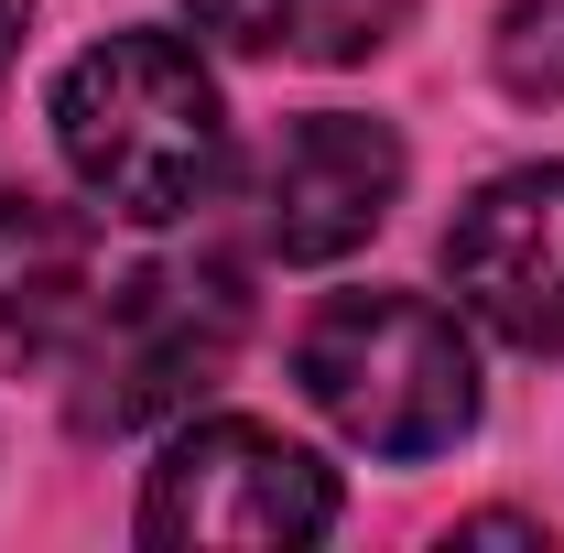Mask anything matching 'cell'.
<instances>
[{
    "label": "cell",
    "instance_id": "obj_2",
    "mask_svg": "<svg viewBox=\"0 0 564 553\" xmlns=\"http://www.w3.org/2000/svg\"><path fill=\"white\" fill-rule=\"evenodd\" d=\"M293 380L348 445L391 467L445 456L478 423V347L434 293H326L293 337Z\"/></svg>",
    "mask_w": 564,
    "mask_h": 553
},
{
    "label": "cell",
    "instance_id": "obj_5",
    "mask_svg": "<svg viewBox=\"0 0 564 553\" xmlns=\"http://www.w3.org/2000/svg\"><path fill=\"white\" fill-rule=\"evenodd\" d=\"M445 272L478 326H499L532 358H564V163L489 174L445 228Z\"/></svg>",
    "mask_w": 564,
    "mask_h": 553
},
{
    "label": "cell",
    "instance_id": "obj_11",
    "mask_svg": "<svg viewBox=\"0 0 564 553\" xmlns=\"http://www.w3.org/2000/svg\"><path fill=\"white\" fill-rule=\"evenodd\" d=\"M22 22H33V0H0V76H11V44H22Z\"/></svg>",
    "mask_w": 564,
    "mask_h": 553
},
{
    "label": "cell",
    "instance_id": "obj_3",
    "mask_svg": "<svg viewBox=\"0 0 564 553\" xmlns=\"http://www.w3.org/2000/svg\"><path fill=\"white\" fill-rule=\"evenodd\" d=\"M250 337V293L217 261H141L131 282H98L76 326V434H152L185 423L217 391V369Z\"/></svg>",
    "mask_w": 564,
    "mask_h": 553
},
{
    "label": "cell",
    "instance_id": "obj_10",
    "mask_svg": "<svg viewBox=\"0 0 564 553\" xmlns=\"http://www.w3.org/2000/svg\"><path fill=\"white\" fill-rule=\"evenodd\" d=\"M456 543H543V521H510V510H478V521H456Z\"/></svg>",
    "mask_w": 564,
    "mask_h": 553
},
{
    "label": "cell",
    "instance_id": "obj_4",
    "mask_svg": "<svg viewBox=\"0 0 564 553\" xmlns=\"http://www.w3.org/2000/svg\"><path fill=\"white\" fill-rule=\"evenodd\" d=\"M337 532V478L272 423H185L141 488V543L163 553H293Z\"/></svg>",
    "mask_w": 564,
    "mask_h": 553
},
{
    "label": "cell",
    "instance_id": "obj_7",
    "mask_svg": "<svg viewBox=\"0 0 564 553\" xmlns=\"http://www.w3.org/2000/svg\"><path fill=\"white\" fill-rule=\"evenodd\" d=\"M98 304V228L55 196H0V380L55 369Z\"/></svg>",
    "mask_w": 564,
    "mask_h": 553
},
{
    "label": "cell",
    "instance_id": "obj_1",
    "mask_svg": "<svg viewBox=\"0 0 564 553\" xmlns=\"http://www.w3.org/2000/svg\"><path fill=\"white\" fill-rule=\"evenodd\" d=\"M55 152L66 174L131 228H174L228 174V109L185 33H109L55 76Z\"/></svg>",
    "mask_w": 564,
    "mask_h": 553
},
{
    "label": "cell",
    "instance_id": "obj_6",
    "mask_svg": "<svg viewBox=\"0 0 564 553\" xmlns=\"http://www.w3.org/2000/svg\"><path fill=\"white\" fill-rule=\"evenodd\" d=\"M250 207H261V250L272 261H348V250L380 239V217L402 207V141L380 120H358V109H315V120H293L272 141Z\"/></svg>",
    "mask_w": 564,
    "mask_h": 553
},
{
    "label": "cell",
    "instance_id": "obj_9",
    "mask_svg": "<svg viewBox=\"0 0 564 553\" xmlns=\"http://www.w3.org/2000/svg\"><path fill=\"white\" fill-rule=\"evenodd\" d=\"M489 55H499V87H510V98L554 109L564 98V0H510Z\"/></svg>",
    "mask_w": 564,
    "mask_h": 553
},
{
    "label": "cell",
    "instance_id": "obj_8",
    "mask_svg": "<svg viewBox=\"0 0 564 553\" xmlns=\"http://www.w3.org/2000/svg\"><path fill=\"white\" fill-rule=\"evenodd\" d=\"M196 33L250 44V55H315V66H358L402 33L413 0H185Z\"/></svg>",
    "mask_w": 564,
    "mask_h": 553
}]
</instances>
